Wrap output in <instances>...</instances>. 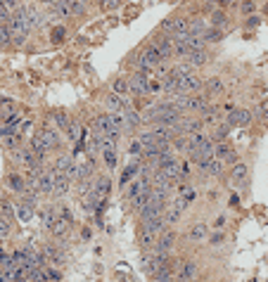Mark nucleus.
<instances>
[{"mask_svg": "<svg viewBox=\"0 0 268 282\" xmlns=\"http://www.w3.org/2000/svg\"><path fill=\"white\" fill-rule=\"evenodd\" d=\"M15 216L22 223H29V220L36 216V206H31L29 202H24V199H17L15 202Z\"/></svg>", "mask_w": 268, "mask_h": 282, "instance_id": "obj_19", "label": "nucleus"}, {"mask_svg": "<svg viewBox=\"0 0 268 282\" xmlns=\"http://www.w3.org/2000/svg\"><path fill=\"white\" fill-rule=\"evenodd\" d=\"M0 216H5L8 220H15V202H10L8 197H0Z\"/></svg>", "mask_w": 268, "mask_h": 282, "instance_id": "obj_33", "label": "nucleus"}, {"mask_svg": "<svg viewBox=\"0 0 268 282\" xmlns=\"http://www.w3.org/2000/svg\"><path fill=\"white\" fill-rule=\"evenodd\" d=\"M154 282H176L174 270H162V273L154 277Z\"/></svg>", "mask_w": 268, "mask_h": 282, "instance_id": "obj_45", "label": "nucleus"}, {"mask_svg": "<svg viewBox=\"0 0 268 282\" xmlns=\"http://www.w3.org/2000/svg\"><path fill=\"white\" fill-rule=\"evenodd\" d=\"M29 149L33 152V157L38 159V164H45L47 157H50V149L45 147V142L40 140V135H38V133H33L31 142H29Z\"/></svg>", "mask_w": 268, "mask_h": 282, "instance_id": "obj_15", "label": "nucleus"}, {"mask_svg": "<svg viewBox=\"0 0 268 282\" xmlns=\"http://www.w3.org/2000/svg\"><path fill=\"white\" fill-rule=\"evenodd\" d=\"M162 62V57H159V50L154 43H147V45L142 47L140 52H138V57H135V69H140V71H150L157 67V64Z\"/></svg>", "mask_w": 268, "mask_h": 282, "instance_id": "obj_3", "label": "nucleus"}, {"mask_svg": "<svg viewBox=\"0 0 268 282\" xmlns=\"http://www.w3.org/2000/svg\"><path fill=\"white\" fill-rule=\"evenodd\" d=\"M100 154H102V161H104V166H107V171H114V168H117V164H119L117 147H104Z\"/></svg>", "mask_w": 268, "mask_h": 282, "instance_id": "obj_30", "label": "nucleus"}, {"mask_svg": "<svg viewBox=\"0 0 268 282\" xmlns=\"http://www.w3.org/2000/svg\"><path fill=\"white\" fill-rule=\"evenodd\" d=\"M8 29H10V38H12V47L26 45V40L31 36V26L26 24V19H24V15L19 12V8L8 17Z\"/></svg>", "mask_w": 268, "mask_h": 282, "instance_id": "obj_1", "label": "nucleus"}, {"mask_svg": "<svg viewBox=\"0 0 268 282\" xmlns=\"http://www.w3.org/2000/svg\"><path fill=\"white\" fill-rule=\"evenodd\" d=\"M226 240H228V237H226V233H223V230H216L211 237H206V242L211 244V247H221Z\"/></svg>", "mask_w": 268, "mask_h": 282, "instance_id": "obj_42", "label": "nucleus"}, {"mask_svg": "<svg viewBox=\"0 0 268 282\" xmlns=\"http://www.w3.org/2000/svg\"><path fill=\"white\" fill-rule=\"evenodd\" d=\"M226 223H228V216H226V213H221V216H216V220H213L211 225L216 228V230H223V228H226Z\"/></svg>", "mask_w": 268, "mask_h": 282, "instance_id": "obj_47", "label": "nucleus"}, {"mask_svg": "<svg viewBox=\"0 0 268 282\" xmlns=\"http://www.w3.org/2000/svg\"><path fill=\"white\" fill-rule=\"evenodd\" d=\"M188 26H190V17L178 15V17H169V19L162 24V31L171 36V33H176V31H188Z\"/></svg>", "mask_w": 268, "mask_h": 282, "instance_id": "obj_14", "label": "nucleus"}, {"mask_svg": "<svg viewBox=\"0 0 268 282\" xmlns=\"http://www.w3.org/2000/svg\"><path fill=\"white\" fill-rule=\"evenodd\" d=\"M140 225H145L150 233H154V235H159L162 230H166V220H164V213H157V216H152V218L142 220Z\"/></svg>", "mask_w": 268, "mask_h": 282, "instance_id": "obj_28", "label": "nucleus"}, {"mask_svg": "<svg viewBox=\"0 0 268 282\" xmlns=\"http://www.w3.org/2000/svg\"><path fill=\"white\" fill-rule=\"evenodd\" d=\"M36 213L40 216L43 225L50 228V225H52V220H55V216H57V213H55V204H50V206H40V209H38Z\"/></svg>", "mask_w": 268, "mask_h": 282, "instance_id": "obj_32", "label": "nucleus"}, {"mask_svg": "<svg viewBox=\"0 0 268 282\" xmlns=\"http://www.w3.org/2000/svg\"><path fill=\"white\" fill-rule=\"evenodd\" d=\"M150 71H140L135 69L131 76H128V86H131V93L135 100H145L147 97V83H150Z\"/></svg>", "mask_w": 268, "mask_h": 282, "instance_id": "obj_5", "label": "nucleus"}, {"mask_svg": "<svg viewBox=\"0 0 268 282\" xmlns=\"http://www.w3.org/2000/svg\"><path fill=\"white\" fill-rule=\"evenodd\" d=\"M36 133L40 135V140L45 142V147L50 149V152H55V149H60L62 147V138H60V131H57L55 126H40Z\"/></svg>", "mask_w": 268, "mask_h": 282, "instance_id": "obj_9", "label": "nucleus"}, {"mask_svg": "<svg viewBox=\"0 0 268 282\" xmlns=\"http://www.w3.org/2000/svg\"><path fill=\"white\" fill-rule=\"evenodd\" d=\"M95 5L102 10V12H112V10H119L124 5V0H95Z\"/></svg>", "mask_w": 268, "mask_h": 282, "instance_id": "obj_38", "label": "nucleus"}, {"mask_svg": "<svg viewBox=\"0 0 268 282\" xmlns=\"http://www.w3.org/2000/svg\"><path fill=\"white\" fill-rule=\"evenodd\" d=\"M0 145L5 147V152H12V149L22 147V133H10L5 138H0Z\"/></svg>", "mask_w": 268, "mask_h": 282, "instance_id": "obj_31", "label": "nucleus"}, {"mask_svg": "<svg viewBox=\"0 0 268 282\" xmlns=\"http://www.w3.org/2000/svg\"><path fill=\"white\" fill-rule=\"evenodd\" d=\"M209 60H211V52H209V47H202V50H192V52H188V57H185V62H188L190 67H195V69H199V67L209 64Z\"/></svg>", "mask_w": 268, "mask_h": 282, "instance_id": "obj_17", "label": "nucleus"}, {"mask_svg": "<svg viewBox=\"0 0 268 282\" xmlns=\"http://www.w3.org/2000/svg\"><path fill=\"white\" fill-rule=\"evenodd\" d=\"M112 192V178L110 176H97L93 178V190H90V197H93V204L97 211H102L104 202H107V197Z\"/></svg>", "mask_w": 268, "mask_h": 282, "instance_id": "obj_4", "label": "nucleus"}, {"mask_svg": "<svg viewBox=\"0 0 268 282\" xmlns=\"http://www.w3.org/2000/svg\"><path fill=\"white\" fill-rule=\"evenodd\" d=\"M93 131L104 135V138H112L114 142H119V138H121V131L114 128L110 121V111H107V114H97V117L93 119Z\"/></svg>", "mask_w": 268, "mask_h": 282, "instance_id": "obj_6", "label": "nucleus"}, {"mask_svg": "<svg viewBox=\"0 0 268 282\" xmlns=\"http://www.w3.org/2000/svg\"><path fill=\"white\" fill-rule=\"evenodd\" d=\"M64 36H67V29H64V24H57V26H52V29H50V40H52V43H62L64 40Z\"/></svg>", "mask_w": 268, "mask_h": 282, "instance_id": "obj_39", "label": "nucleus"}, {"mask_svg": "<svg viewBox=\"0 0 268 282\" xmlns=\"http://www.w3.org/2000/svg\"><path fill=\"white\" fill-rule=\"evenodd\" d=\"M43 259L50 263V266H64L67 263V254H64V249H62V244H45L43 247Z\"/></svg>", "mask_w": 268, "mask_h": 282, "instance_id": "obj_10", "label": "nucleus"}, {"mask_svg": "<svg viewBox=\"0 0 268 282\" xmlns=\"http://www.w3.org/2000/svg\"><path fill=\"white\" fill-rule=\"evenodd\" d=\"M154 240H157V235H154V233H150L145 225L138 228V244H140L142 251H150L152 247H154Z\"/></svg>", "mask_w": 268, "mask_h": 282, "instance_id": "obj_27", "label": "nucleus"}, {"mask_svg": "<svg viewBox=\"0 0 268 282\" xmlns=\"http://www.w3.org/2000/svg\"><path fill=\"white\" fill-rule=\"evenodd\" d=\"M5 185H8V190L17 192V195H24V192H26V178H24L22 173H8Z\"/></svg>", "mask_w": 268, "mask_h": 282, "instance_id": "obj_22", "label": "nucleus"}, {"mask_svg": "<svg viewBox=\"0 0 268 282\" xmlns=\"http://www.w3.org/2000/svg\"><path fill=\"white\" fill-rule=\"evenodd\" d=\"M209 26H219V29H226L230 24V17H228V10H219V8H213L209 10Z\"/></svg>", "mask_w": 268, "mask_h": 282, "instance_id": "obj_21", "label": "nucleus"}, {"mask_svg": "<svg viewBox=\"0 0 268 282\" xmlns=\"http://www.w3.org/2000/svg\"><path fill=\"white\" fill-rule=\"evenodd\" d=\"M33 3H38V5H45V8H52V3H55V0H33Z\"/></svg>", "mask_w": 268, "mask_h": 282, "instance_id": "obj_48", "label": "nucleus"}, {"mask_svg": "<svg viewBox=\"0 0 268 282\" xmlns=\"http://www.w3.org/2000/svg\"><path fill=\"white\" fill-rule=\"evenodd\" d=\"M112 90L117 95H121V97H126L128 93H131V86H128V79H124V76H119L114 83H112Z\"/></svg>", "mask_w": 268, "mask_h": 282, "instance_id": "obj_35", "label": "nucleus"}, {"mask_svg": "<svg viewBox=\"0 0 268 282\" xmlns=\"http://www.w3.org/2000/svg\"><path fill=\"white\" fill-rule=\"evenodd\" d=\"M12 233V220H8L5 216H0V242H5Z\"/></svg>", "mask_w": 268, "mask_h": 282, "instance_id": "obj_41", "label": "nucleus"}, {"mask_svg": "<svg viewBox=\"0 0 268 282\" xmlns=\"http://www.w3.org/2000/svg\"><path fill=\"white\" fill-rule=\"evenodd\" d=\"M204 86V81L199 79L197 74H185V76H178V88H176V95H192L199 93Z\"/></svg>", "mask_w": 268, "mask_h": 282, "instance_id": "obj_7", "label": "nucleus"}, {"mask_svg": "<svg viewBox=\"0 0 268 282\" xmlns=\"http://www.w3.org/2000/svg\"><path fill=\"white\" fill-rule=\"evenodd\" d=\"M247 178H249V168H247L245 161L237 159L235 164L230 166V185L237 190H242L247 185Z\"/></svg>", "mask_w": 268, "mask_h": 282, "instance_id": "obj_11", "label": "nucleus"}, {"mask_svg": "<svg viewBox=\"0 0 268 282\" xmlns=\"http://www.w3.org/2000/svg\"><path fill=\"white\" fill-rule=\"evenodd\" d=\"M206 237H209V228H206V223H195V225L188 230V242L192 244H199V242H206Z\"/></svg>", "mask_w": 268, "mask_h": 282, "instance_id": "obj_20", "label": "nucleus"}, {"mask_svg": "<svg viewBox=\"0 0 268 282\" xmlns=\"http://www.w3.org/2000/svg\"><path fill=\"white\" fill-rule=\"evenodd\" d=\"M223 38H226V31H223V29H219V26H209V29L204 31L206 45H219Z\"/></svg>", "mask_w": 268, "mask_h": 282, "instance_id": "obj_29", "label": "nucleus"}, {"mask_svg": "<svg viewBox=\"0 0 268 282\" xmlns=\"http://www.w3.org/2000/svg\"><path fill=\"white\" fill-rule=\"evenodd\" d=\"M254 117H259V119H263L266 121L268 119V100H261L256 107H254Z\"/></svg>", "mask_w": 268, "mask_h": 282, "instance_id": "obj_43", "label": "nucleus"}, {"mask_svg": "<svg viewBox=\"0 0 268 282\" xmlns=\"http://www.w3.org/2000/svg\"><path fill=\"white\" fill-rule=\"evenodd\" d=\"M176 240H178V235H176L174 230H162V233L157 235V240H154V247H152V249L171 254V249L176 247Z\"/></svg>", "mask_w": 268, "mask_h": 282, "instance_id": "obj_13", "label": "nucleus"}, {"mask_svg": "<svg viewBox=\"0 0 268 282\" xmlns=\"http://www.w3.org/2000/svg\"><path fill=\"white\" fill-rule=\"evenodd\" d=\"M261 12H263V15H268V0L263 3V10H261Z\"/></svg>", "mask_w": 268, "mask_h": 282, "instance_id": "obj_50", "label": "nucleus"}, {"mask_svg": "<svg viewBox=\"0 0 268 282\" xmlns=\"http://www.w3.org/2000/svg\"><path fill=\"white\" fill-rule=\"evenodd\" d=\"M140 166H142V159L135 157V161H131V164L124 168V173H121L119 188H128V183L133 181V178H138V176H140Z\"/></svg>", "mask_w": 268, "mask_h": 282, "instance_id": "obj_16", "label": "nucleus"}, {"mask_svg": "<svg viewBox=\"0 0 268 282\" xmlns=\"http://www.w3.org/2000/svg\"><path fill=\"white\" fill-rule=\"evenodd\" d=\"M71 183L74 181H69L64 173H60V171H55V183H52V195L55 197H64L67 192L71 190Z\"/></svg>", "mask_w": 268, "mask_h": 282, "instance_id": "obj_23", "label": "nucleus"}, {"mask_svg": "<svg viewBox=\"0 0 268 282\" xmlns=\"http://www.w3.org/2000/svg\"><path fill=\"white\" fill-rule=\"evenodd\" d=\"M202 90H206V97H213V95H221L223 90H226V83H223V79H219V76H211V79L204 81Z\"/></svg>", "mask_w": 268, "mask_h": 282, "instance_id": "obj_26", "label": "nucleus"}, {"mask_svg": "<svg viewBox=\"0 0 268 282\" xmlns=\"http://www.w3.org/2000/svg\"><path fill=\"white\" fill-rule=\"evenodd\" d=\"M195 273H197V263L190 259H183L181 261V268H178V275H176V280H192L195 277Z\"/></svg>", "mask_w": 268, "mask_h": 282, "instance_id": "obj_25", "label": "nucleus"}, {"mask_svg": "<svg viewBox=\"0 0 268 282\" xmlns=\"http://www.w3.org/2000/svg\"><path fill=\"white\" fill-rule=\"evenodd\" d=\"M124 121H126V128H124V131H135V128L145 126V121H142V114L138 109H133L131 104H128L126 109H124Z\"/></svg>", "mask_w": 268, "mask_h": 282, "instance_id": "obj_18", "label": "nucleus"}, {"mask_svg": "<svg viewBox=\"0 0 268 282\" xmlns=\"http://www.w3.org/2000/svg\"><path fill=\"white\" fill-rule=\"evenodd\" d=\"M254 119V111L247 109V107H237V126H242V128H247V126L252 124Z\"/></svg>", "mask_w": 268, "mask_h": 282, "instance_id": "obj_34", "label": "nucleus"}, {"mask_svg": "<svg viewBox=\"0 0 268 282\" xmlns=\"http://www.w3.org/2000/svg\"><path fill=\"white\" fill-rule=\"evenodd\" d=\"M52 119H55L57 131H67V126L71 124V117L67 114V111H55V114H52Z\"/></svg>", "mask_w": 268, "mask_h": 282, "instance_id": "obj_37", "label": "nucleus"}, {"mask_svg": "<svg viewBox=\"0 0 268 282\" xmlns=\"http://www.w3.org/2000/svg\"><path fill=\"white\" fill-rule=\"evenodd\" d=\"M154 45H157L159 50V57H162V62H169L171 57H174V40H171V36L164 31H159V36L154 40H152Z\"/></svg>", "mask_w": 268, "mask_h": 282, "instance_id": "obj_12", "label": "nucleus"}, {"mask_svg": "<svg viewBox=\"0 0 268 282\" xmlns=\"http://www.w3.org/2000/svg\"><path fill=\"white\" fill-rule=\"evenodd\" d=\"M43 270H45V277L50 282H62V270L60 268H55V266H50V263H45L43 266Z\"/></svg>", "mask_w": 268, "mask_h": 282, "instance_id": "obj_40", "label": "nucleus"}, {"mask_svg": "<svg viewBox=\"0 0 268 282\" xmlns=\"http://www.w3.org/2000/svg\"><path fill=\"white\" fill-rule=\"evenodd\" d=\"M237 12H240L242 17L256 15V0H240V5H237Z\"/></svg>", "mask_w": 268, "mask_h": 282, "instance_id": "obj_36", "label": "nucleus"}, {"mask_svg": "<svg viewBox=\"0 0 268 282\" xmlns=\"http://www.w3.org/2000/svg\"><path fill=\"white\" fill-rule=\"evenodd\" d=\"M55 171L64 173L69 181H76V173H79V164H76V159L71 157V154H57L55 159Z\"/></svg>", "mask_w": 268, "mask_h": 282, "instance_id": "obj_8", "label": "nucleus"}, {"mask_svg": "<svg viewBox=\"0 0 268 282\" xmlns=\"http://www.w3.org/2000/svg\"><path fill=\"white\" fill-rule=\"evenodd\" d=\"M81 235H83V240H90V230H88V228H83V233H81Z\"/></svg>", "mask_w": 268, "mask_h": 282, "instance_id": "obj_49", "label": "nucleus"}, {"mask_svg": "<svg viewBox=\"0 0 268 282\" xmlns=\"http://www.w3.org/2000/svg\"><path fill=\"white\" fill-rule=\"evenodd\" d=\"M104 107H107V111H124L128 107V102L112 90V93L104 95Z\"/></svg>", "mask_w": 268, "mask_h": 282, "instance_id": "obj_24", "label": "nucleus"}, {"mask_svg": "<svg viewBox=\"0 0 268 282\" xmlns=\"http://www.w3.org/2000/svg\"><path fill=\"white\" fill-rule=\"evenodd\" d=\"M261 24V19L256 15H249V17H245V29H256Z\"/></svg>", "mask_w": 268, "mask_h": 282, "instance_id": "obj_46", "label": "nucleus"}, {"mask_svg": "<svg viewBox=\"0 0 268 282\" xmlns=\"http://www.w3.org/2000/svg\"><path fill=\"white\" fill-rule=\"evenodd\" d=\"M19 12L24 15V19H26V24L31 26V31H36V29H45L47 24H50V19H52V12L50 15L52 17H47V12H43L40 10L38 3H24V5H19ZM57 19V17H55Z\"/></svg>", "mask_w": 268, "mask_h": 282, "instance_id": "obj_2", "label": "nucleus"}, {"mask_svg": "<svg viewBox=\"0 0 268 282\" xmlns=\"http://www.w3.org/2000/svg\"><path fill=\"white\" fill-rule=\"evenodd\" d=\"M128 152H131V157H138V159H140L142 145H140V140H138V138H135V140H131V145H128Z\"/></svg>", "mask_w": 268, "mask_h": 282, "instance_id": "obj_44", "label": "nucleus"}]
</instances>
